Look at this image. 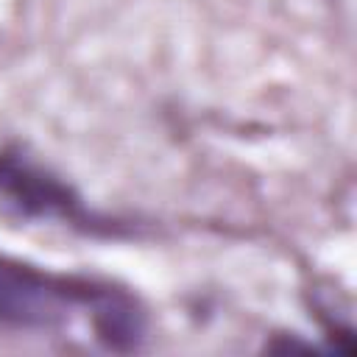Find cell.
<instances>
[{
    "mask_svg": "<svg viewBox=\"0 0 357 357\" xmlns=\"http://www.w3.org/2000/svg\"><path fill=\"white\" fill-rule=\"evenodd\" d=\"M73 307H86L98 335L123 326L137 301L109 284L67 279L0 259V324L17 329H47L67 321Z\"/></svg>",
    "mask_w": 357,
    "mask_h": 357,
    "instance_id": "obj_1",
    "label": "cell"
},
{
    "mask_svg": "<svg viewBox=\"0 0 357 357\" xmlns=\"http://www.w3.org/2000/svg\"><path fill=\"white\" fill-rule=\"evenodd\" d=\"M0 192H6L25 215L61 218L67 223H84L92 229V223H86V212L64 184L20 162L17 156H0Z\"/></svg>",
    "mask_w": 357,
    "mask_h": 357,
    "instance_id": "obj_2",
    "label": "cell"
}]
</instances>
